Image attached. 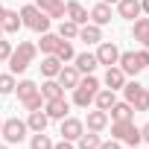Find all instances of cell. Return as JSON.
Instances as JSON below:
<instances>
[{
	"label": "cell",
	"mask_w": 149,
	"mask_h": 149,
	"mask_svg": "<svg viewBox=\"0 0 149 149\" xmlns=\"http://www.w3.org/2000/svg\"><path fill=\"white\" fill-rule=\"evenodd\" d=\"M129 149H137V146H129Z\"/></svg>",
	"instance_id": "43"
},
{
	"label": "cell",
	"mask_w": 149,
	"mask_h": 149,
	"mask_svg": "<svg viewBox=\"0 0 149 149\" xmlns=\"http://www.w3.org/2000/svg\"><path fill=\"white\" fill-rule=\"evenodd\" d=\"M44 114L50 120H64L70 114V102L64 97H56V100H44Z\"/></svg>",
	"instance_id": "8"
},
{
	"label": "cell",
	"mask_w": 149,
	"mask_h": 149,
	"mask_svg": "<svg viewBox=\"0 0 149 149\" xmlns=\"http://www.w3.org/2000/svg\"><path fill=\"white\" fill-rule=\"evenodd\" d=\"M21 21H24V26L32 29V32H47V29H50V18H47L38 6H32V3L21 9Z\"/></svg>",
	"instance_id": "3"
},
{
	"label": "cell",
	"mask_w": 149,
	"mask_h": 149,
	"mask_svg": "<svg viewBox=\"0 0 149 149\" xmlns=\"http://www.w3.org/2000/svg\"><path fill=\"white\" fill-rule=\"evenodd\" d=\"M73 61H76L73 67H76L79 73H85V76H88V73H94V70L100 67V61H97L94 53H79V56H73Z\"/></svg>",
	"instance_id": "12"
},
{
	"label": "cell",
	"mask_w": 149,
	"mask_h": 149,
	"mask_svg": "<svg viewBox=\"0 0 149 149\" xmlns=\"http://www.w3.org/2000/svg\"><path fill=\"white\" fill-rule=\"evenodd\" d=\"M3 15H6V9H3V6H0V21H3Z\"/></svg>",
	"instance_id": "40"
},
{
	"label": "cell",
	"mask_w": 149,
	"mask_h": 149,
	"mask_svg": "<svg viewBox=\"0 0 149 149\" xmlns=\"http://www.w3.org/2000/svg\"><path fill=\"white\" fill-rule=\"evenodd\" d=\"M41 97H44V100H56V97H64V88H61L56 79H47V82L41 85Z\"/></svg>",
	"instance_id": "30"
},
{
	"label": "cell",
	"mask_w": 149,
	"mask_h": 149,
	"mask_svg": "<svg viewBox=\"0 0 149 149\" xmlns=\"http://www.w3.org/2000/svg\"><path fill=\"white\" fill-rule=\"evenodd\" d=\"M53 149H76V146H73V140H58V143H53Z\"/></svg>",
	"instance_id": "37"
},
{
	"label": "cell",
	"mask_w": 149,
	"mask_h": 149,
	"mask_svg": "<svg viewBox=\"0 0 149 149\" xmlns=\"http://www.w3.org/2000/svg\"><path fill=\"white\" fill-rule=\"evenodd\" d=\"M15 91H18V100H21V102H26V100H32V97L41 91V88H38L32 79H21V82L15 85Z\"/></svg>",
	"instance_id": "22"
},
{
	"label": "cell",
	"mask_w": 149,
	"mask_h": 149,
	"mask_svg": "<svg viewBox=\"0 0 149 149\" xmlns=\"http://www.w3.org/2000/svg\"><path fill=\"white\" fill-rule=\"evenodd\" d=\"M26 123L24 120H18V117H9V120H3V126H0V134L6 137V143H21L24 137H26Z\"/></svg>",
	"instance_id": "6"
},
{
	"label": "cell",
	"mask_w": 149,
	"mask_h": 149,
	"mask_svg": "<svg viewBox=\"0 0 149 149\" xmlns=\"http://www.w3.org/2000/svg\"><path fill=\"white\" fill-rule=\"evenodd\" d=\"M117 12H120V18H126V21H134V18L143 15V12H140V0H117Z\"/></svg>",
	"instance_id": "15"
},
{
	"label": "cell",
	"mask_w": 149,
	"mask_h": 149,
	"mask_svg": "<svg viewBox=\"0 0 149 149\" xmlns=\"http://www.w3.org/2000/svg\"><path fill=\"white\" fill-rule=\"evenodd\" d=\"M97 61L100 64H105V67H114L117 64V58H120V50H117V44L114 41H100V47H97Z\"/></svg>",
	"instance_id": "7"
},
{
	"label": "cell",
	"mask_w": 149,
	"mask_h": 149,
	"mask_svg": "<svg viewBox=\"0 0 149 149\" xmlns=\"http://www.w3.org/2000/svg\"><path fill=\"white\" fill-rule=\"evenodd\" d=\"M85 126H88V132H102L105 126H108V111H88V117H85Z\"/></svg>",
	"instance_id": "17"
},
{
	"label": "cell",
	"mask_w": 149,
	"mask_h": 149,
	"mask_svg": "<svg viewBox=\"0 0 149 149\" xmlns=\"http://www.w3.org/2000/svg\"><path fill=\"white\" fill-rule=\"evenodd\" d=\"M102 82H105V88H111V91H123V85H126V73L114 64V67L105 70V79H102Z\"/></svg>",
	"instance_id": "16"
},
{
	"label": "cell",
	"mask_w": 149,
	"mask_h": 149,
	"mask_svg": "<svg viewBox=\"0 0 149 149\" xmlns=\"http://www.w3.org/2000/svg\"><path fill=\"white\" fill-rule=\"evenodd\" d=\"M132 117H134V108H132L126 100L111 105V120H114V123H120V120H132Z\"/></svg>",
	"instance_id": "24"
},
{
	"label": "cell",
	"mask_w": 149,
	"mask_h": 149,
	"mask_svg": "<svg viewBox=\"0 0 149 149\" xmlns=\"http://www.w3.org/2000/svg\"><path fill=\"white\" fill-rule=\"evenodd\" d=\"M97 91H100V79L94 76V73H88V76H85V79H79V85L73 88V105L88 108V105L94 102Z\"/></svg>",
	"instance_id": "2"
},
{
	"label": "cell",
	"mask_w": 149,
	"mask_h": 149,
	"mask_svg": "<svg viewBox=\"0 0 149 149\" xmlns=\"http://www.w3.org/2000/svg\"><path fill=\"white\" fill-rule=\"evenodd\" d=\"M47 123H50V117L38 108V111H29V120H26V129H32V132H44L47 129Z\"/></svg>",
	"instance_id": "26"
},
{
	"label": "cell",
	"mask_w": 149,
	"mask_h": 149,
	"mask_svg": "<svg viewBox=\"0 0 149 149\" xmlns=\"http://www.w3.org/2000/svg\"><path fill=\"white\" fill-rule=\"evenodd\" d=\"M102 3H117V0H102Z\"/></svg>",
	"instance_id": "41"
},
{
	"label": "cell",
	"mask_w": 149,
	"mask_h": 149,
	"mask_svg": "<svg viewBox=\"0 0 149 149\" xmlns=\"http://www.w3.org/2000/svg\"><path fill=\"white\" fill-rule=\"evenodd\" d=\"M123 97L134 111H149V88H143L137 82H129V85H123Z\"/></svg>",
	"instance_id": "5"
},
{
	"label": "cell",
	"mask_w": 149,
	"mask_h": 149,
	"mask_svg": "<svg viewBox=\"0 0 149 149\" xmlns=\"http://www.w3.org/2000/svg\"><path fill=\"white\" fill-rule=\"evenodd\" d=\"M12 41H6L3 35H0V61H9V56H12Z\"/></svg>",
	"instance_id": "35"
},
{
	"label": "cell",
	"mask_w": 149,
	"mask_h": 149,
	"mask_svg": "<svg viewBox=\"0 0 149 149\" xmlns=\"http://www.w3.org/2000/svg\"><path fill=\"white\" fill-rule=\"evenodd\" d=\"M0 126H3V120H0Z\"/></svg>",
	"instance_id": "44"
},
{
	"label": "cell",
	"mask_w": 149,
	"mask_h": 149,
	"mask_svg": "<svg viewBox=\"0 0 149 149\" xmlns=\"http://www.w3.org/2000/svg\"><path fill=\"white\" fill-rule=\"evenodd\" d=\"M140 12H143V15L149 18V0H140Z\"/></svg>",
	"instance_id": "39"
},
{
	"label": "cell",
	"mask_w": 149,
	"mask_h": 149,
	"mask_svg": "<svg viewBox=\"0 0 149 149\" xmlns=\"http://www.w3.org/2000/svg\"><path fill=\"white\" fill-rule=\"evenodd\" d=\"M58 38H64V41H73V38H79V24H73V21H64L61 18V24H58V32H56Z\"/></svg>",
	"instance_id": "27"
},
{
	"label": "cell",
	"mask_w": 149,
	"mask_h": 149,
	"mask_svg": "<svg viewBox=\"0 0 149 149\" xmlns=\"http://www.w3.org/2000/svg\"><path fill=\"white\" fill-rule=\"evenodd\" d=\"M0 149H9V146H6V143H0Z\"/></svg>",
	"instance_id": "42"
},
{
	"label": "cell",
	"mask_w": 149,
	"mask_h": 149,
	"mask_svg": "<svg viewBox=\"0 0 149 149\" xmlns=\"http://www.w3.org/2000/svg\"><path fill=\"white\" fill-rule=\"evenodd\" d=\"M24 108H26V111H38V108H44V97H41V91H38L32 100H26V102H24Z\"/></svg>",
	"instance_id": "34"
},
{
	"label": "cell",
	"mask_w": 149,
	"mask_h": 149,
	"mask_svg": "<svg viewBox=\"0 0 149 149\" xmlns=\"http://www.w3.org/2000/svg\"><path fill=\"white\" fill-rule=\"evenodd\" d=\"M100 149H123V146H120V140H114V137H111V140H102V143H100Z\"/></svg>",
	"instance_id": "36"
},
{
	"label": "cell",
	"mask_w": 149,
	"mask_h": 149,
	"mask_svg": "<svg viewBox=\"0 0 149 149\" xmlns=\"http://www.w3.org/2000/svg\"><path fill=\"white\" fill-rule=\"evenodd\" d=\"M94 102H97V108H100V111H111V105L117 102V94H114L111 88H102V91H97Z\"/></svg>",
	"instance_id": "23"
},
{
	"label": "cell",
	"mask_w": 149,
	"mask_h": 149,
	"mask_svg": "<svg viewBox=\"0 0 149 149\" xmlns=\"http://www.w3.org/2000/svg\"><path fill=\"white\" fill-rule=\"evenodd\" d=\"M29 149H53V140H50V134H44V132H35V134H32V140H29Z\"/></svg>",
	"instance_id": "32"
},
{
	"label": "cell",
	"mask_w": 149,
	"mask_h": 149,
	"mask_svg": "<svg viewBox=\"0 0 149 149\" xmlns=\"http://www.w3.org/2000/svg\"><path fill=\"white\" fill-rule=\"evenodd\" d=\"M58 70H61V61H58L56 56H44V58H41V73H44L47 79H56Z\"/></svg>",
	"instance_id": "28"
},
{
	"label": "cell",
	"mask_w": 149,
	"mask_h": 149,
	"mask_svg": "<svg viewBox=\"0 0 149 149\" xmlns=\"http://www.w3.org/2000/svg\"><path fill=\"white\" fill-rule=\"evenodd\" d=\"M79 41H85V44H100V41H102V29H100L97 24H82V26H79Z\"/></svg>",
	"instance_id": "19"
},
{
	"label": "cell",
	"mask_w": 149,
	"mask_h": 149,
	"mask_svg": "<svg viewBox=\"0 0 149 149\" xmlns=\"http://www.w3.org/2000/svg\"><path fill=\"white\" fill-rule=\"evenodd\" d=\"M117 67H120L123 73H132V76H137V73L143 70V67H140V61H137V53H120Z\"/></svg>",
	"instance_id": "13"
},
{
	"label": "cell",
	"mask_w": 149,
	"mask_h": 149,
	"mask_svg": "<svg viewBox=\"0 0 149 149\" xmlns=\"http://www.w3.org/2000/svg\"><path fill=\"white\" fill-rule=\"evenodd\" d=\"M35 56H38V47L32 41H21L18 50H12V56H9V70L12 73H24L35 61Z\"/></svg>",
	"instance_id": "1"
},
{
	"label": "cell",
	"mask_w": 149,
	"mask_h": 149,
	"mask_svg": "<svg viewBox=\"0 0 149 149\" xmlns=\"http://www.w3.org/2000/svg\"><path fill=\"white\" fill-rule=\"evenodd\" d=\"M100 132H82L79 134V140H76V146L79 149H100Z\"/></svg>",
	"instance_id": "29"
},
{
	"label": "cell",
	"mask_w": 149,
	"mask_h": 149,
	"mask_svg": "<svg viewBox=\"0 0 149 149\" xmlns=\"http://www.w3.org/2000/svg\"><path fill=\"white\" fill-rule=\"evenodd\" d=\"M35 6L53 21V18H64V3L61 0H35Z\"/></svg>",
	"instance_id": "14"
},
{
	"label": "cell",
	"mask_w": 149,
	"mask_h": 149,
	"mask_svg": "<svg viewBox=\"0 0 149 149\" xmlns=\"http://www.w3.org/2000/svg\"><path fill=\"white\" fill-rule=\"evenodd\" d=\"M111 137H114V140H120V143L137 146V143H140V126H134L132 120H120V123H111Z\"/></svg>",
	"instance_id": "4"
},
{
	"label": "cell",
	"mask_w": 149,
	"mask_h": 149,
	"mask_svg": "<svg viewBox=\"0 0 149 149\" xmlns=\"http://www.w3.org/2000/svg\"><path fill=\"white\" fill-rule=\"evenodd\" d=\"M58 41H61V38H58L56 32H50V29H47V32H41V41H38L35 47H38L44 56H53V53H56V47H58Z\"/></svg>",
	"instance_id": "21"
},
{
	"label": "cell",
	"mask_w": 149,
	"mask_h": 149,
	"mask_svg": "<svg viewBox=\"0 0 149 149\" xmlns=\"http://www.w3.org/2000/svg\"><path fill=\"white\" fill-rule=\"evenodd\" d=\"M79 79H82V73L73 67V64H61V70L56 73V82H58L61 88H70V91L79 85Z\"/></svg>",
	"instance_id": "10"
},
{
	"label": "cell",
	"mask_w": 149,
	"mask_h": 149,
	"mask_svg": "<svg viewBox=\"0 0 149 149\" xmlns=\"http://www.w3.org/2000/svg\"><path fill=\"white\" fill-rule=\"evenodd\" d=\"M132 35H134V41H140V44L149 50V18H134Z\"/></svg>",
	"instance_id": "20"
},
{
	"label": "cell",
	"mask_w": 149,
	"mask_h": 149,
	"mask_svg": "<svg viewBox=\"0 0 149 149\" xmlns=\"http://www.w3.org/2000/svg\"><path fill=\"white\" fill-rule=\"evenodd\" d=\"M64 15H67V21H73V24H88L91 18H88V9L79 3V0H70V3H64Z\"/></svg>",
	"instance_id": "11"
},
{
	"label": "cell",
	"mask_w": 149,
	"mask_h": 149,
	"mask_svg": "<svg viewBox=\"0 0 149 149\" xmlns=\"http://www.w3.org/2000/svg\"><path fill=\"white\" fill-rule=\"evenodd\" d=\"M140 140H146V143H149V123H146V126H140Z\"/></svg>",
	"instance_id": "38"
},
{
	"label": "cell",
	"mask_w": 149,
	"mask_h": 149,
	"mask_svg": "<svg viewBox=\"0 0 149 149\" xmlns=\"http://www.w3.org/2000/svg\"><path fill=\"white\" fill-rule=\"evenodd\" d=\"M88 18H91L97 26H105V24H111V6H108V3H97V6L88 12Z\"/></svg>",
	"instance_id": "18"
},
{
	"label": "cell",
	"mask_w": 149,
	"mask_h": 149,
	"mask_svg": "<svg viewBox=\"0 0 149 149\" xmlns=\"http://www.w3.org/2000/svg\"><path fill=\"white\" fill-rule=\"evenodd\" d=\"M0 26H3V32H18V29L24 26L21 12H9V9H6V15H3V21H0Z\"/></svg>",
	"instance_id": "25"
},
{
	"label": "cell",
	"mask_w": 149,
	"mask_h": 149,
	"mask_svg": "<svg viewBox=\"0 0 149 149\" xmlns=\"http://www.w3.org/2000/svg\"><path fill=\"white\" fill-rule=\"evenodd\" d=\"M53 56H56V58H58V61L64 64V61H73V56H76V53H73V44H70V41H64V38H61Z\"/></svg>",
	"instance_id": "31"
},
{
	"label": "cell",
	"mask_w": 149,
	"mask_h": 149,
	"mask_svg": "<svg viewBox=\"0 0 149 149\" xmlns=\"http://www.w3.org/2000/svg\"><path fill=\"white\" fill-rule=\"evenodd\" d=\"M15 73H0V94H12L15 91Z\"/></svg>",
	"instance_id": "33"
},
{
	"label": "cell",
	"mask_w": 149,
	"mask_h": 149,
	"mask_svg": "<svg viewBox=\"0 0 149 149\" xmlns=\"http://www.w3.org/2000/svg\"><path fill=\"white\" fill-rule=\"evenodd\" d=\"M82 132H85V123L76 120V117H64V120H61V129H58V134H61L64 140H73V143L79 140Z\"/></svg>",
	"instance_id": "9"
}]
</instances>
